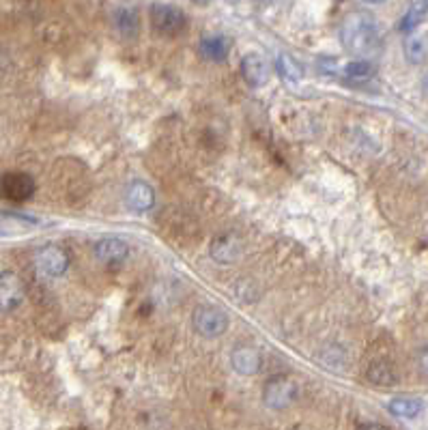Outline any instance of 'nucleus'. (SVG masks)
I'll return each instance as SVG.
<instances>
[{"label":"nucleus","instance_id":"1","mask_svg":"<svg viewBox=\"0 0 428 430\" xmlns=\"http://www.w3.org/2000/svg\"><path fill=\"white\" fill-rule=\"evenodd\" d=\"M340 39L344 48L355 54V56H368L377 52L379 41H381V32L377 20L366 13V11H353L342 20L340 26Z\"/></svg>","mask_w":428,"mask_h":430},{"label":"nucleus","instance_id":"2","mask_svg":"<svg viewBox=\"0 0 428 430\" xmlns=\"http://www.w3.org/2000/svg\"><path fill=\"white\" fill-rule=\"evenodd\" d=\"M231 325L228 312L216 304H200L192 312V327L202 338H220Z\"/></svg>","mask_w":428,"mask_h":430},{"label":"nucleus","instance_id":"3","mask_svg":"<svg viewBox=\"0 0 428 430\" xmlns=\"http://www.w3.org/2000/svg\"><path fill=\"white\" fill-rule=\"evenodd\" d=\"M299 387L289 377H273L263 387V403L269 409H287L297 400Z\"/></svg>","mask_w":428,"mask_h":430},{"label":"nucleus","instance_id":"4","mask_svg":"<svg viewBox=\"0 0 428 430\" xmlns=\"http://www.w3.org/2000/svg\"><path fill=\"white\" fill-rule=\"evenodd\" d=\"M151 24L160 34H164V37H176L179 32H183L188 20H186V13L179 7L153 5L151 7Z\"/></svg>","mask_w":428,"mask_h":430},{"label":"nucleus","instance_id":"5","mask_svg":"<svg viewBox=\"0 0 428 430\" xmlns=\"http://www.w3.org/2000/svg\"><path fill=\"white\" fill-rule=\"evenodd\" d=\"M209 254H211L213 261L220 263V265H233L243 254V241L235 233L218 235L209 245Z\"/></svg>","mask_w":428,"mask_h":430},{"label":"nucleus","instance_id":"6","mask_svg":"<svg viewBox=\"0 0 428 430\" xmlns=\"http://www.w3.org/2000/svg\"><path fill=\"white\" fill-rule=\"evenodd\" d=\"M34 267H37V271L46 278H60L69 267V259L63 247L46 245L39 249L37 256H34Z\"/></svg>","mask_w":428,"mask_h":430},{"label":"nucleus","instance_id":"7","mask_svg":"<svg viewBox=\"0 0 428 430\" xmlns=\"http://www.w3.org/2000/svg\"><path fill=\"white\" fill-rule=\"evenodd\" d=\"M3 196L11 202H24L32 196L34 192V181L32 176L24 174V172H7L3 176Z\"/></svg>","mask_w":428,"mask_h":430},{"label":"nucleus","instance_id":"8","mask_svg":"<svg viewBox=\"0 0 428 430\" xmlns=\"http://www.w3.org/2000/svg\"><path fill=\"white\" fill-rule=\"evenodd\" d=\"M241 78L252 89L265 86L267 80H269V63L257 52L245 54L241 58Z\"/></svg>","mask_w":428,"mask_h":430},{"label":"nucleus","instance_id":"9","mask_svg":"<svg viewBox=\"0 0 428 430\" xmlns=\"http://www.w3.org/2000/svg\"><path fill=\"white\" fill-rule=\"evenodd\" d=\"M95 259L103 265H117L123 263L129 254V245L119 237H105L95 243Z\"/></svg>","mask_w":428,"mask_h":430},{"label":"nucleus","instance_id":"10","mask_svg":"<svg viewBox=\"0 0 428 430\" xmlns=\"http://www.w3.org/2000/svg\"><path fill=\"white\" fill-rule=\"evenodd\" d=\"M261 353L252 346H239L233 351L231 355V364L235 368V372L245 374V377H252L261 370Z\"/></svg>","mask_w":428,"mask_h":430},{"label":"nucleus","instance_id":"11","mask_svg":"<svg viewBox=\"0 0 428 430\" xmlns=\"http://www.w3.org/2000/svg\"><path fill=\"white\" fill-rule=\"evenodd\" d=\"M22 297H24V286L20 278L11 271H5L3 278H0V304H3V310L9 312L22 301Z\"/></svg>","mask_w":428,"mask_h":430},{"label":"nucleus","instance_id":"12","mask_svg":"<svg viewBox=\"0 0 428 430\" xmlns=\"http://www.w3.org/2000/svg\"><path fill=\"white\" fill-rule=\"evenodd\" d=\"M125 200L134 211H149L155 202V194L149 183L145 181H131L125 190Z\"/></svg>","mask_w":428,"mask_h":430},{"label":"nucleus","instance_id":"13","mask_svg":"<svg viewBox=\"0 0 428 430\" xmlns=\"http://www.w3.org/2000/svg\"><path fill=\"white\" fill-rule=\"evenodd\" d=\"M366 377L370 383L375 385H383V387H389V385H396L398 383V374H396V368L391 366L389 362L385 360H377L368 366L366 370Z\"/></svg>","mask_w":428,"mask_h":430},{"label":"nucleus","instance_id":"14","mask_svg":"<svg viewBox=\"0 0 428 430\" xmlns=\"http://www.w3.org/2000/svg\"><path fill=\"white\" fill-rule=\"evenodd\" d=\"M275 69H278V76L289 82V84H297L301 82L304 78V67L299 65V60L291 54H280L278 56V63H275Z\"/></svg>","mask_w":428,"mask_h":430},{"label":"nucleus","instance_id":"15","mask_svg":"<svg viewBox=\"0 0 428 430\" xmlns=\"http://www.w3.org/2000/svg\"><path fill=\"white\" fill-rule=\"evenodd\" d=\"M200 52L209 60H224L228 56V41L222 34H207L200 39Z\"/></svg>","mask_w":428,"mask_h":430},{"label":"nucleus","instance_id":"16","mask_svg":"<svg viewBox=\"0 0 428 430\" xmlns=\"http://www.w3.org/2000/svg\"><path fill=\"white\" fill-rule=\"evenodd\" d=\"M375 65L366 58H360V60H351L344 65V78L349 80H355V82H366V80H372L375 78Z\"/></svg>","mask_w":428,"mask_h":430},{"label":"nucleus","instance_id":"17","mask_svg":"<svg viewBox=\"0 0 428 430\" xmlns=\"http://www.w3.org/2000/svg\"><path fill=\"white\" fill-rule=\"evenodd\" d=\"M387 409H389L391 415L411 419V417H415V415L422 413L424 405H422V400H415V398H394V400L387 405Z\"/></svg>","mask_w":428,"mask_h":430},{"label":"nucleus","instance_id":"18","mask_svg":"<svg viewBox=\"0 0 428 430\" xmlns=\"http://www.w3.org/2000/svg\"><path fill=\"white\" fill-rule=\"evenodd\" d=\"M428 15V0H411V7L407 11V15L401 22V30L411 32L415 30V26Z\"/></svg>","mask_w":428,"mask_h":430},{"label":"nucleus","instance_id":"19","mask_svg":"<svg viewBox=\"0 0 428 430\" xmlns=\"http://www.w3.org/2000/svg\"><path fill=\"white\" fill-rule=\"evenodd\" d=\"M115 20H117L119 32L123 34L125 39H131L138 34V13L134 9H119Z\"/></svg>","mask_w":428,"mask_h":430},{"label":"nucleus","instance_id":"20","mask_svg":"<svg viewBox=\"0 0 428 430\" xmlns=\"http://www.w3.org/2000/svg\"><path fill=\"white\" fill-rule=\"evenodd\" d=\"M405 54H407V60L422 63L426 58V44H424V39L417 37V34H411V37L405 41Z\"/></svg>","mask_w":428,"mask_h":430},{"label":"nucleus","instance_id":"21","mask_svg":"<svg viewBox=\"0 0 428 430\" xmlns=\"http://www.w3.org/2000/svg\"><path fill=\"white\" fill-rule=\"evenodd\" d=\"M417 366H420L422 374L428 377V346L420 351V355H417Z\"/></svg>","mask_w":428,"mask_h":430},{"label":"nucleus","instance_id":"22","mask_svg":"<svg viewBox=\"0 0 428 430\" xmlns=\"http://www.w3.org/2000/svg\"><path fill=\"white\" fill-rule=\"evenodd\" d=\"M358 430H389V428L383 426V424H375V422H370V424H362Z\"/></svg>","mask_w":428,"mask_h":430},{"label":"nucleus","instance_id":"23","mask_svg":"<svg viewBox=\"0 0 428 430\" xmlns=\"http://www.w3.org/2000/svg\"><path fill=\"white\" fill-rule=\"evenodd\" d=\"M364 3H368V5H381V3H385V0H364Z\"/></svg>","mask_w":428,"mask_h":430},{"label":"nucleus","instance_id":"24","mask_svg":"<svg viewBox=\"0 0 428 430\" xmlns=\"http://www.w3.org/2000/svg\"><path fill=\"white\" fill-rule=\"evenodd\" d=\"M424 93H426V97H428V74L424 76Z\"/></svg>","mask_w":428,"mask_h":430}]
</instances>
